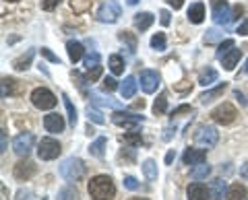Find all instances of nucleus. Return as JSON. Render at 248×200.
Wrapping results in <instances>:
<instances>
[{"label": "nucleus", "instance_id": "obj_43", "mask_svg": "<svg viewBox=\"0 0 248 200\" xmlns=\"http://www.w3.org/2000/svg\"><path fill=\"white\" fill-rule=\"evenodd\" d=\"M102 87H104V91H108V93H112V91L118 89V83H116L112 76H106L104 83H102Z\"/></svg>", "mask_w": 248, "mask_h": 200}, {"label": "nucleus", "instance_id": "obj_44", "mask_svg": "<svg viewBox=\"0 0 248 200\" xmlns=\"http://www.w3.org/2000/svg\"><path fill=\"white\" fill-rule=\"evenodd\" d=\"M217 40H223V35L217 31V29H209L207 35H205V43H213V42H217Z\"/></svg>", "mask_w": 248, "mask_h": 200}, {"label": "nucleus", "instance_id": "obj_51", "mask_svg": "<svg viewBox=\"0 0 248 200\" xmlns=\"http://www.w3.org/2000/svg\"><path fill=\"white\" fill-rule=\"evenodd\" d=\"M236 33L238 35H248V19H244L242 23H240L238 29H236Z\"/></svg>", "mask_w": 248, "mask_h": 200}, {"label": "nucleus", "instance_id": "obj_59", "mask_svg": "<svg viewBox=\"0 0 248 200\" xmlns=\"http://www.w3.org/2000/svg\"><path fill=\"white\" fill-rule=\"evenodd\" d=\"M137 2H139V0H128V4H130V6H135Z\"/></svg>", "mask_w": 248, "mask_h": 200}, {"label": "nucleus", "instance_id": "obj_29", "mask_svg": "<svg viewBox=\"0 0 248 200\" xmlns=\"http://www.w3.org/2000/svg\"><path fill=\"white\" fill-rule=\"evenodd\" d=\"M108 66H110V71L114 74H122L124 72V60L118 56V54H112L110 60H108Z\"/></svg>", "mask_w": 248, "mask_h": 200}, {"label": "nucleus", "instance_id": "obj_8", "mask_svg": "<svg viewBox=\"0 0 248 200\" xmlns=\"http://www.w3.org/2000/svg\"><path fill=\"white\" fill-rule=\"evenodd\" d=\"M211 13H213V21L217 25L232 23V9H230L228 0H211Z\"/></svg>", "mask_w": 248, "mask_h": 200}, {"label": "nucleus", "instance_id": "obj_11", "mask_svg": "<svg viewBox=\"0 0 248 200\" xmlns=\"http://www.w3.org/2000/svg\"><path fill=\"white\" fill-rule=\"evenodd\" d=\"M159 83H161V79L155 71H143L141 72V87H143L145 93H155V91L159 89Z\"/></svg>", "mask_w": 248, "mask_h": 200}, {"label": "nucleus", "instance_id": "obj_30", "mask_svg": "<svg viewBox=\"0 0 248 200\" xmlns=\"http://www.w3.org/2000/svg\"><path fill=\"white\" fill-rule=\"evenodd\" d=\"M56 200H79V192H77L75 186H64L58 192V198Z\"/></svg>", "mask_w": 248, "mask_h": 200}, {"label": "nucleus", "instance_id": "obj_49", "mask_svg": "<svg viewBox=\"0 0 248 200\" xmlns=\"http://www.w3.org/2000/svg\"><path fill=\"white\" fill-rule=\"evenodd\" d=\"M242 13H244V6L242 4H236L234 9H232V21H238L240 17H242Z\"/></svg>", "mask_w": 248, "mask_h": 200}, {"label": "nucleus", "instance_id": "obj_24", "mask_svg": "<svg viewBox=\"0 0 248 200\" xmlns=\"http://www.w3.org/2000/svg\"><path fill=\"white\" fill-rule=\"evenodd\" d=\"M106 144H108L106 136H99L95 143H91V144H89V153H91V157L102 159V157H104V151H106Z\"/></svg>", "mask_w": 248, "mask_h": 200}, {"label": "nucleus", "instance_id": "obj_3", "mask_svg": "<svg viewBox=\"0 0 248 200\" xmlns=\"http://www.w3.org/2000/svg\"><path fill=\"white\" fill-rule=\"evenodd\" d=\"M31 103H33L37 110H52V107H56L58 99L50 89L40 87V89H35L33 93H31Z\"/></svg>", "mask_w": 248, "mask_h": 200}, {"label": "nucleus", "instance_id": "obj_4", "mask_svg": "<svg viewBox=\"0 0 248 200\" xmlns=\"http://www.w3.org/2000/svg\"><path fill=\"white\" fill-rule=\"evenodd\" d=\"M219 141V132H217V128L213 126H199L197 132H195V143L199 147H205V149H211L217 144Z\"/></svg>", "mask_w": 248, "mask_h": 200}, {"label": "nucleus", "instance_id": "obj_34", "mask_svg": "<svg viewBox=\"0 0 248 200\" xmlns=\"http://www.w3.org/2000/svg\"><path fill=\"white\" fill-rule=\"evenodd\" d=\"M122 141L126 144H133V147H141V144H143V136H141V132H128V134H124Z\"/></svg>", "mask_w": 248, "mask_h": 200}, {"label": "nucleus", "instance_id": "obj_41", "mask_svg": "<svg viewBox=\"0 0 248 200\" xmlns=\"http://www.w3.org/2000/svg\"><path fill=\"white\" fill-rule=\"evenodd\" d=\"M40 52H42V56H44L46 60H48V62H52V64H60V58H58L56 54H54L50 48H42Z\"/></svg>", "mask_w": 248, "mask_h": 200}, {"label": "nucleus", "instance_id": "obj_48", "mask_svg": "<svg viewBox=\"0 0 248 200\" xmlns=\"http://www.w3.org/2000/svg\"><path fill=\"white\" fill-rule=\"evenodd\" d=\"M17 200H35V198H33V192L31 190H19L17 192Z\"/></svg>", "mask_w": 248, "mask_h": 200}, {"label": "nucleus", "instance_id": "obj_38", "mask_svg": "<svg viewBox=\"0 0 248 200\" xmlns=\"http://www.w3.org/2000/svg\"><path fill=\"white\" fill-rule=\"evenodd\" d=\"M120 42L128 43V50H130V52L137 50V40H135V35L130 33V31H120Z\"/></svg>", "mask_w": 248, "mask_h": 200}, {"label": "nucleus", "instance_id": "obj_2", "mask_svg": "<svg viewBox=\"0 0 248 200\" xmlns=\"http://www.w3.org/2000/svg\"><path fill=\"white\" fill-rule=\"evenodd\" d=\"M85 173V163L79 157H68L62 161L60 165V175L64 178L66 182H79Z\"/></svg>", "mask_w": 248, "mask_h": 200}, {"label": "nucleus", "instance_id": "obj_42", "mask_svg": "<svg viewBox=\"0 0 248 200\" xmlns=\"http://www.w3.org/2000/svg\"><path fill=\"white\" fill-rule=\"evenodd\" d=\"M99 76H102V66H95V68H89V72H87V76H85V81L93 83V81H97Z\"/></svg>", "mask_w": 248, "mask_h": 200}, {"label": "nucleus", "instance_id": "obj_58", "mask_svg": "<svg viewBox=\"0 0 248 200\" xmlns=\"http://www.w3.org/2000/svg\"><path fill=\"white\" fill-rule=\"evenodd\" d=\"M6 151V132H4V130H2V153Z\"/></svg>", "mask_w": 248, "mask_h": 200}, {"label": "nucleus", "instance_id": "obj_20", "mask_svg": "<svg viewBox=\"0 0 248 200\" xmlns=\"http://www.w3.org/2000/svg\"><path fill=\"white\" fill-rule=\"evenodd\" d=\"M155 17L151 13H137L135 14V27L139 29V31H147L151 25H153Z\"/></svg>", "mask_w": 248, "mask_h": 200}, {"label": "nucleus", "instance_id": "obj_50", "mask_svg": "<svg viewBox=\"0 0 248 200\" xmlns=\"http://www.w3.org/2000/svg\"><path fill=\"white\" fill-rule=\"evenodd\" d=\"M190 112H192L190 105H178L176 110L172 112V118H174V116H180V114H190Z\"/></svg>", "mask_w": 248, "mask_h": 200}, {"label": "nucleus", "instance_id": "obj_40", "mask_svg": "<svg viewBox=\"0 0 248 200\" xmlns=\"http://www.w3.org/2000/svg\"><path fill=\"white\" fill-rule=\"evenodd\" d=\"M99 60H102V56H99L97 52H91V54H87V56H85V66H87V71H89V68H95V66H99Z\"/></svg>", "mask_w": 248, "mask_h": 200}, {"label": "nucleus", "instance_id": "obj_33", "mask_svg": "<svg viewBox=\"0 0 248 200\" xmlns=\"http://www.w3.org/2000/svg\"><path fill=\"white\" fill-rule=\"evenodd\" d=\"M151 48L157 50V52H164L168 48V42H166V35L164 33H155L151 37Z\"/></svg>", "mask_w": 248, "mask_h": 200}, {"label": "nucleus", "instance_id": "obj_55", "mask_svg": "<svg viewBox=\"0 0 248 200\" xmlns=\"http://www.w3.org/2000/svg\"><path fill=\"white\" fill-rule=\"evenodd\" d=\"M176 132V128H172V126H170V128H166L164 130V141H170V138H172V134Z\"/></svg>", "mask_w": 248, "mask_h": 200}, {"label": "nucleus", "instance_id": "obj_23", "mask_svg": "<svg viewBox=\"0 0 248 200\" xmlns=\"http://www.w3.org/2000/svg\"><path fill=\"white\" fill-rule=\"evenodd\" d=\"M66 52H68V58H71L73 64H77L83 58V45L79 42H68L66 43Z\"/></svg>", "mask_w": 248, "mask_h": 200}, {"label": "nucleus", "instance_id": "obj_61", "mask_svg": "<svg viewBox=\"0 0 248 200\" xmlns=\"http://www.w3.org/2000/svg\"><path fill=\"white\" fill-rule=\"evenodd\" d=\"M6 2H19V0H6Z\"/></svg>", "mask_w": 248, "mask_h": 200}, {"label": "nucleus", "instance_id": "obj_13", "mask_svg": "<svg viewBox=\"0 0 248 200\" xmlns=\"http://www.w3.org/2000/svg\"><path fill=\"white\" fill-rule=\"evenodd\" d=\"M205 159H207V153L203 149H186L182 155L184 165H199V163H205Z\"/></svg>", "mask_w": 248, "mask_h": 200}, {"label": "nucleus", "instance_id": "obj_52", "mask_svg": "<svg viewBox=\"0 0 248 200\" xmlns=\"http://www.w3.org/2000/svg\"><path fill=\"white\" fill-rule=\"evenodd\" d=\"M166 2L172 6L174 11H180V9H182V4H184V0H166Z\"/></svg>", "mask_w": 248, "mask_h": 200}, {"label": "nucleus", "instance_id": "obj_7", "mask_svg": "<svg viewBox=\"0 0 248 200\" xmlns=\"http://www.w3.org/2000/svg\"><path fill=\"white\" fill-rule=\"evenodd\" d=\"M236 116H238V112H236V107L232 105V103H221V105H217L215 110L211 112V118H213V122H217V124H223V126H228V124H232V122L236 120Z\"/></svg>", "mask_w": 248, "mask_h": 200}, {"label": "nucleus", "instance_id": "obj_26", "mask_svg": "<svg viewBox=\"0 0 248 200\" xmlns=\"http://www.w3.org/2000/svg\"><path fill=\"white\" fill-rule=\"evenodd\" d=\"M19 93V83L15 81V79H2V97H6V95H17Z\"/></svg>", "mask_w": 248, "mask_h": 200}, {"label": "nucleus", "instance_id": "obj_31", "mask_svg": "<svg viewBox=\"0 0 248 200\" xmlns=\"http://www.w3.org/2000/svg\"><path fill=\"white\" fill-rule=\"evenodd\" d=\"M209 173H211V167H209L207 163H199V165H195L190 175H192V180H205Z\"/></svg>", "mask_w": 248, "mask_h": 200}, {"label": "nucleus", "instance_id": "obj_47", "mask_svg": "<svg viewBox=\"0 0 248 200\" xmlns=\"http://www.w3.org/2000/svg\"><path fill=\"white\" fill-rule=\"evenodd\" d=\"M124 188H128V190H137V188H139V182L133 178V175H126V178H124Z\"/></svg>", "mask_w": 248, "mask_h": 200}, {"label": "nucleus", "instance_id": "obj_56", "mask_svg": "<svg viewBox=\"0 0 248 200\" xmlns=\"http://www.w3.org/2000/svg\"><path fill=\"white\" fill-rule=\"evenodd\" d=\"M174 157H176V153H174V151H170L168 155H166V163L170 165V163H172V161H174Z\"/></svg>", "mask_w": 248, "mask_h": 200}, {"label": "nucleus", "instance_id": "obj_57", "mask_svg": "<svg viewBox=\"0 0 248 200\" xmlns=\"http://www.w3.org/2000/svg\"><path fill=\"white\" fill-rule=\"evenodd\" d=\"M248 72V58H246V62L242 64V68H240V74L238 76H242V74H246Z\"/></svg>", "mask_w": 248, "mask_h": 200}, {"label": "nucleus", "instance_id": "obj_36", "mask_svg": "<svg viewBox=\"0 0 248 200\" xmlns=\"http://www.w3.org/2000/svg\"><path fill=\"white\" fill-rule=\"evenodd\" d=\"M91 99L95 103L99 105H108V107H114V110H120V103L118 101H112V99H104L102 95H97V93H91Z\"/></svg>", "mask_w": 248, "mask_h": 200}, {"label": "nucleus", "instance_id": "obj_46", "mask_svg": "<svg viewBox=\"0 0 248 200\" xmlns=\"http://www.w3.org/2000/svg\"><path fill=\"white\" fill-rule=\"evenodd\" d=\"M60 2H62V0H42V9L44 11H54Z\"/></svg>", "mask_w": 248, "mask_h": 200}, {"label": "nucleus", "instance_id": "obj_45", "mask_svg": "<svg viewBox=\"0 0 248 200\" xmlns=\"http://www.w3.org/2000/svg\"><path fill=\"white\" fill-rule=\"evenodd\" d=\"M89 4H91V0H73V9H75L77 13L87 11V9H89Z\"/></svg>", "mask_w": 248, "mask_h": 200}, {"label": "nucleus", "instance_id": "obj_9", "mask_svg": "<svg viewBox=\"0 0 248 200\" xmlns=\"http://www.w3.org/2000/svg\"><path fill=\"white\" fill-rule=\"evenodd\" d=\"M112 122L116 126H124V128H128V130H135L139 124H143L145 118L143 116H137V114L133 112H114L112 114Z\"/></svg>", "mask_w": 248, "mask_h": 200}, {"label": "nucleus", "instance_id": "obj_5", "mask_svg": "<svg viewBox=\"0 0 248 200\" xmlns=\"http://www.w3.org/2000/svg\"><path fill=\"white\" fill-rule=\"evenodd\" d=\"M120 14H122V9H120V4L116 2V0H108V2H104L102 6L97 9V21L99 23H116L120 19Z\"/></svg>", "mask_w": 248, "mask_h": 200}, {"label": "nucleus", "instance_id": "obj_1", "mask_svg": "<svg viewBox=\"0 0 248 200\" xmlns=\"http://www.w3.org/2000/svg\"><path fill=\"white\" fill-rule=\"evenodd\" d=\"M87 190L93 200H112L116 194V186L110 175H95V178H91Z\"/></svg>", "mask_w": 248, "mask_h": 200}, {"label": "nucleus", "instance_id": "obj_21", "mask_svg": "<svg viewBox=\"0 0 248 200\" xmlns=\"http://www.w3.org/2000/svg\"><path fill=\"white\" fill-rule=\"evenodd\" d=\"M228 200H248V190L242 186V184H232L228 188Z\"/></svg>", "mask_w": 248, "mask_h": 200}, {"label": "nucleus", "instance_id": "obj_27", "mask_svg": "<svg viewBox=\"0 0 248 200\" xmlns=\"http://www.w3.org/2000/svg\"><path fill=\"white\" fill-rule=\"evenodd\" d=\"M33 56H35V52L33 50H29L27 54H23V56H19L17 60H15V68H17V71H27L29 68V64H31V60H33Z\"/></svg>", "mask_w": 248, "mask_h": 200}, {"label": "nucleus", "instance_id": "obj_60", "mask_svg": "<svg viewBox=\"0 0 248 200\" xmlns=\"http://www.w3.org/2000/svg\"><path fill=\"white\" fill-rule=\"evenodd\" d=\"M130 200H147V198H130Z\"/></svg>", "mask_w": 248, "mask_h": 200}, {"label": "nucleus", "instance_id": "obj_6", "mask_svg": "<svg viewBox=\"0 0 248 200\" xmlns=\"http://www.w3.org/2000/svg\"><path fill=\"white\" fill-rule=\"evenodd\" d=\"M60 153H62V147H60L58 141H54V138H42V141H40V147H37V157H40L42 161L56 159Z\"/></svg>", "mask_w": 248, "mask_h": 200}, {"label": "nucleus", "instance_id": "obj_15", "mask_svg": "<svg viewBox=\"0 0 248 200\" xmlns=\"http://www.w3.org/2000/svg\"><path fill=\"white\" fill-rule=\"evenodd\" d=\"M35 171H37V167L31 161H21V163L15 165V178L17 180H29Z\"/></svg>", "mask_w": 248, "mask_h": 200}, {"label": "nucleus", "instance_id": "obj_19", "mask_svg": "<svg viewBox=\"0 0 248 200\" xmlns=\"http://www.w3.org/2000/svg\"><path fill=\"white\" fill-rule=\"evenodd\" d=\"M228 89V83L223 81V83H219L215 89H209V91H205L203 95H201L199 99H201V103H209V101H213V99H217V97H221L223 95V91Z\"/></svg>", "mask_w": 248, "mask_h": 200}, {"label": "nucleus", "instance_id": "obj_16", "mask_svg": "<svg viewBox=\"0 0 248 200\" xmlns=\"http://www.w3.org/2000/svg\"><path fill=\"white\" fill-rule=\"evenodd\" d=\"M186 17H188L190 23H195V25L203 23V19H205V4L203 2L190 4V9H188V13H186Z\"/></svg>", "mask_w": 248, "mask_h": 200}, {"label": "nucleus", "instance_id": "obj_14", "mask_svg": "<svg viewBox=\"0 0 248 200\" xmlns=\"http://www.w3.org/2000/svg\"><path fill=\"white\" fill-rule=\"evenodd\" d=\"M186 194H188V200H209L211 198V192H209L207 186L203 184H190L188 190H186Z\"/></svg>", "mask_w": 248, "mask_h": 200}, {"label": "nucleus", "instance_id": "obj_28", "mask_svg": "<svg viewBox=\"0 0 248 200\" xmlns=\"http://www.w3.org/2000/svg\"><path fill=\"white\" fill-rule=\"evenodd\" d=\"M215 81H217V71L215 68H207V71H203L201 76H199V85H203V87H211Z\"/></svg>", "mask_w": 248, "mask_h": 200}, {"label": "nucleus", "instance_id": "obj_35", "mask_svg": "<svg viewBox=\"0 0 248 200\" xmlns=\"http://www.w3.org/2000/svg\"><path fill=\"white\" fill-rule=\"evenodd\" d=\"M62 99H64V105H66V112H68V122H71V126L77 124V110H75V105L73 101L68 99V95H62Z\"/></svg>", "mask_w": 248, "mask_h": 200}, {"label": "nucleus", "instance_id": "obj_18", "mask_svg": "<svg viewBox=\"0 0 248 200\" xmlns=\"http://www.w3.org/2000/svg\"><path fill=\"white\" fill-rule=\"evenodd\" d=\"M209 192H211V200H223V196L228 194L226 182H223L221 178L213 180V182H211V188H209Z\"/></svg>", "mask_w": 248, "mask_h": 200}, {"label": "nucleus", "instance_id": "obj_37", "mask_svg": "<svg viewBox=\"0 0 248 200\" xmlns=\"http://www.w3.org/2000/svg\"><path fill=\"white\" fill-rule=\"evenodd\" d=\"M87 118H89V122H95V124H106V118L95 107H87Z\"/></svg>", "mask_w": 248, "mask_h": 200}, {"label": "nucleus", "instance_id": "obj_54", "mask_svg": "<svg viewBox=\"0 0 248 200\" xmlns=\"http://www.w3.org/2000/svg\"><path fill=\"white\" fill-rule=\"evenodd\" d=\"M240 178L248 182V161H246V163H244L242 167H240Z\"/></svg>", "mask_w": 248, "mask_h": 200}, {"label": "nucleus", "instance_id": "obj_25", "mask_svg": "<svg viewBox=\"0 0 248 200\" xmlns=\"http://www.w3.org/2000/svg\"><path fill=\"white\" fill-rule=\"evenodd\" d=\"M143 173H145V178L149 180V182H155L157 180V165H155V161L153 159H147L143 161Z\"/></svg>", "mask_w": 248, "mask_h": 200}, {"label": "nucleus", "instance_id": "obj_53", "mask_svg": "<svg viewBox=\"0 0 248 200\" xmlns=\"http://www.w3.org/2000/svg\"><path fill=\"white\" fill-rule=\"evenodd\" d=\"M159 21H161V25H170V11H161Z\"/></svg>", "mask_w": 248, "mask_h": 200}, {"label": "nucleus", "instance_id": "obj_22", "mask_svg": "<svg viewBox=\"0 0 248 200\" xmlns=\"http://www.w3.org/2000/svg\"><path fill=\"white\" fill-rule=\"evenodd\" d=\"M240 54H242V50H230L226 56L221 58V64H223V68H226V71H234L236 68V64H238V60H240Z\"/></svg>", "mask_w": 248, "mask_h": 200}, {"label": "nucleus", "instance_id": "obj_17", "mask_svg": "<svg viewBox=\"0 0 248 200\" xmlns=\"http://www.w3.org/2000/svg\"><path fill=\"white\" fill-rule=\"evenodd\" d=\"M135 93H137V79L135 76H126L120 85V95L122 99H130V97H135Z\"/></svg>", "mask_w": 248, "mask_h": 200}, {"label": "nucleus", "instance_id": "obj_39", "mask_svg": "<svg viewBox=\"0 0 248 200\" xmlns=\"http://www.w3.org/2000/svg\"><path fill=\"white\" fill-rule=\"evenodd\" d=\"M234 48H236V45H234V40H223V42L219 43V50H217V58L221 60L230 50H234Z\"/></svg>", "mask_w": 248, "mask_h": 200}, {"label": "nucleus", "instance_id": "obj_32", "mask_svg": "<svg viewBox=\"0 0 248 200\" xmlns=\"http://www.w3.org/2000/svg\"><path fill=\"white\" fill-rule=\"evenodd\" d=\"M166 110H168V97L166 93H161L153 103V114L155 116H161V114H166Z\"/></svg>", "mask_w": 248, "mask_h": 200}, {"label": "nucleus", "instance_id": "obj_12", "mask_svg": "<svg viewBox=\"0 0 248 200\" xmlns=\"http://www.w3.org/2000/svg\"><path fill=\"white\" fill-rule=\"evenodd\" d=\"M44 128L52 134H58L64 130V118H62L60 114H48V116L44 118Z\"/></svg>", "mask_w": 248, "mask_h": 200}, {"label": "nucleus", "instance_id": "obj_10", "mask_svg": "<svg viewBox=\"0 0 248 200\" xmlns=\"http://www.w3.org/2000/svg\"><path fill=\"white\" fill-rule=\"evenodd\" d=\"M33 143H35V136L31 132H21L19 136H15L13 141V149L17 153L19 157H27L29 151L33 149Z\"/></svg>", "mask_w": 248, "mask_h": 200}]
</instances>
